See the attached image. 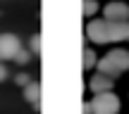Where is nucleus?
Wrapping results in <instances>:
<instances>
[{
  "label": "nucleus",
  "instance_id": "obj_13",
  "mask_svg": "<svg viewBox=\"0 0 129 114\" xmlns=\"http://www.w3.org/2000/svg\"><path fill=\"white\" fill-rule=\"evenodd\" d=\"M31 50H34V52L41 50V36H34V38H31Z\"/></svg>",
  "mask_w": 129,
  "mask_h": 114
},
{
  "label": "nucleus",
  "instance_id": "obj_3",
  "mask_svg": "<svg viewBox=\"0 0 129 114\" xmlns=\"http://www.w3.org/2000/svg\"><path fill=\"white\" fill-rule=\"evenodd\" d=\"M86 36H88V41L96 43V45L110 43V38H108V22H103V19H93V22H88Z\"/></svg>",
  "mask_w": 129,
  "mask_h": 114
},
{
  "label": "nucleus",
  "instance_id": "obj_1",
  "mask_svg": "<svg viewBox=\"0 0 129 114\" xmlns=\"http://www.w3.org/2000/svg\"><path fill=\"white\" fill-rule=\"evenodd\" d=\"M98 71L105 74V76H120L122 71L129 69V52L127 50H110L103 59H98Z\"/></svg>",
  "mask_w": 129,
  "mask_h": 114
},
{
  "label": "nucleus",
  "instance_id": "obj_7",
  "mask_svg": "<svg viewBox=\"0 0 129 114\" xmlns=\"http://www.w3.org/2000/svg\"><path fill=\"white\" fill-rule=\"evenodd\" d=\"M112 86H115V78L112 76H105V74L98 71L96 76L91 78V83H88V88H91L93 93H105V90H112Z\"/></svg>",
  "mask_w": 129,
  "mask_h": 114
},
{
  "label": "nucleus",
  "instance_id": "obj_15",
  "mask_svg": "<svg viewBox=\"0 0 129 114\" xmlns=\"http://www.w3.org/2000/svg\"><path fill=\"white\" fill-rule=\"evenodd\" d=\"M81 114H93V112H91V102H86V105L81 107Z\"/></svg>",
  "mask_w": 129,
  "mask_h": 114
},
{
  "label": "nucleus",
  "instance_id": "obj_11",
  "mask_svg": "<svg viewBox=\"0 0 129 114\" xmlns=\"http://www.w3.org/2000/svg\"><path fill=\"white\" fill-rule=\"evenodd\" d=\"M29 57H31V55H29L26 50H19L17 55H14V62H17V64H26V62H29Z\"/></svg>",
  "mask_w": 129,
  "mask_h": 114
},
{
  "label": "nucleus",
  "instance_id": "obj_12",
  "mask_svg": "<svg viewBox=\"0 0 129 114\" xmlns=\"http://www.w3.org/2000/svg\"><path fill=\"white\" fill-rule=\"evenodd\" d=\"M14 81H17L19 86H29V83H31V81H29V76H26V74H17V78H14Z\"/></svg>",
  "mask_w": 129,
  "mask_h": 114
},
{
  "label": "nucleus",
  "instance_id": "obj_6",
  "mask_svg": "<svg viewBox=\"0 0 129 114\" xmlns=\"http://www.w3.org/2000/svg\"><path fill=\"white\" fill-rule=\"evenodd\" d=\"M108 38H110V43L129 41V22H108Z\"/></svg>",
  "mask_w": 129,
  "mask_h": 114
},
{
  "label": "nucleus",
  "instance_id": "obj_14",
  "mask_svg": "<svg viewBox=\"0 0 129 114\" xmlns=\"http://www.w3.org/2000/svg\"><path fill=\"white\" fill-rule=\"evenodd\" d=\"M5 78H7V67L0 62V81H5Z\"/></svg>",
  "mask_w": 129,
  "mask_h": 114
},
{
  "label": "nucleus",
  "instance_id": "obj_4",
  "mask_svg": "<svg viewBox=\"0 0 129 114\" xmlns=\"http://www.w3.org/2000/svg\"><path fill=\"white\" fill-rule=\"evenodd\" d=\"M19 50H22V43L14 33H0V57L3 59H14Z\"/></svg>",
  "mask_w": 129,
  "mask_h": 114
},
{
  "label": "nucleus",
  "instance_id": "obj_2",
  "mask_svg": "<svg viewBox=\"0 0 129 114\" xmlns=\"http://www.w3.org/2000/svg\"><path fill=\"white\" fill-rule=\"evenodd\" d=\"M91 112L93 114H117L120 112V97L112 90L96 93V97L91 100Z\"/></svg>",
  "mask_w": 129,
  "mask_h": 114
},
{
  "label": "nucleus",
  "instance_id": "obj_16",
  "mask_svg": "<svg viewBox=\"0 0 129 114\" xmlns=\"http://www.w3.org/2000/svg\"><path fill=\"white\" fill-rule=\"evenodd\" d=\"M0 59H3V57H0Z\"/></svg>",
  "mask_w": 129,
  "mask_h": 114
},
{
  "label": "nucleus",
  "instance_id": "obj_8",
  "mask_svg": "<svg viewBox=\"0 0 129 114\" xmlns=\"http://www.w3.org/2000/svg\"><path fill=\"white\" fill-rule=\"evenodd\" d=\"M38 95H41V86H38V83H29V86H24V97H26L34 107H38Z\"/></svg>",
  "mask_w": 129,
  "mask_h": 114
},
{
  "label": "nucleus",
  "instance_id": "obj_5",
  "mask_svg": "<svg viewBox=\"0 0 129 114\" xmlns=\"http://www.w3.org/2000/svg\"><path fill=\"white\" fill-rule=\"evenodd\" d=\"M103 17H105L108 22H129V5L120 3V0L108 3L105 10H103Z\"/></svg>",
  "mask_w": 129,
  "mask_h": 114
},
{
  "label": "nucleus",
  "instance_id": "obj_9",
  "mask_svg": "<svg viewBox=\"0 0 129 114\" xmlns=\"http://www.w3.org/2000/svg\"><path fill=\"white\" fill-rule=\"evenodd\" d=\"M81 64H84V69H93L98 64V57H96V52L91 50V48H86L84 50V59H81Z\"/></svg>",
  "mask_w": 129,
  "mask_h": 114
},
{
  "label": "nucleus",
  "instance_id": "obj_10",
  "mask_svg": "<svg viewBox=\"0 0 129 114\" xmlns=\"http://www.w3.org/2000/svg\"><path fill=\"white\" fill-rule=\"evenodd\" d=\"M96 12H98V3L96 0H84V14H86V17H93Z\"/></svg>",
  "mask_w": 129,
  "mask_h": 114
}]
</instances>
